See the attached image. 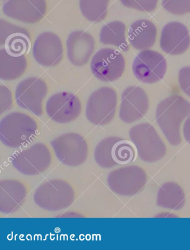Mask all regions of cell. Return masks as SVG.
Listing matches in <instances>:
<instances>
[{
  "label": "cell",
  "instance_id": "6da1fadb",
  "mask_svg": "<svg viewBox=\"0 0 190 250\" xmlns=\"http://www.w3.org/2000/svg\"><path fill=\"white\" fill-rule=\"evenodd\" d=\"M189 116L190 103L184 97L172 95L158 104L156 115L157 123L172 146L181 143V125Z\"/></svg>",
  "mask_w": 190,
  "mask_h": 250
},
{
  "label": "cell",
  "instance_id": "7a4b0ae2",
  "mask_svg": "<svg viewBox=\"0 0 190 250\" xmlns=\"http://www.w3.org/2000/svg\"><path fill=\"white\" fill-rule=\"evenodd\" d=\"M38 132L36 121L22 112L11 113L0 123V140L10 148L25 146L33 142Z\"/></svg>",
  "mask_w": 190,
  "mask_h": 250
},
{
  "label": "cell",
  "instance_id": "3957f363",
  "mask_svg": "<svg viewBox=\"0 0 190 250\" xmlns=\"http://www.w3.org/2000/svg\"><path fill=\"white\" fill-rule=\"evenodd\" d=\"M73 186L61 179L50 180L42 184L35 192L34 199L41 208L49 211L61 210L71 206L76 199Z\"/></svg>",
  "mask_w": 190,
  "mask_h": 250
},
{
  "label": "cell",
  "instance_id": "277c9868",
  "mask_svg": "<svg viewBox=\"0 0 190 250\" xmlns=\"http://www.w3.org/2000/svg\"><path fill=\"white\" fill-rule=\"evenodd\" d=\"M136 151L133 142L111 136L104 139L96 146L95 158L96 163L104 168L125 166L133 161Z\"/></svg>",
  "mask_w": 190,
  "mask_h": 250
},
{
  "label": "cell",
  "instance_id": "5b68a950",
  "mask_svg": "<svg viewBox=\"0 0 190 250\" xmlns=\"http://www.w3.org/2000/svg\"><path fill=\"white\" fill-rule=\"evenodd\" d=\"M117 100V92L111 87H103L93 92L86 108L89 122L99 126L109 124L115 116Z\"/></svg>",
  "mask_w": 190,
  "mask_h": 250
},
{
  "label": "cell",
  "instance_id": "8992f818",
  "mask_svg": "<svg viewBox=\"0 0 190 250\" xmlns=\"http://www.w3.org/2000/svg\"><path fill=\"white\" fill-rule=\"evenodd\" d=\"M51 145L58 160L65 166H81L88 158L89 147L87 141L76 133L61 135L53 140Z\"/></svg>",
  "mask_w": 190,
  "mask_h": 250
},
{
  "label": "cell",
  "instance_id": "52a82bcc",
  "mask_svg": "<svg viewBox=\"0 0 190 250\" xmlns=\"http://www.w3.org/2000/svg\"><path fill=\"white\" fill-rule=\"evenodd\" d=\"M51 151L45 144L37 143L13 156V165L26 175H37L47 170L52 162Z\"/></svg>",
  "mask_w": 190,
  "mask_h": 250
},
{
  "label": "cell",
  "instance_id": "ba28073f",
  "mask_svg": "<svg viewBox=\"0 0 190 250\" xmlns=\"http://www.w3.org/2000/svg\"><path fill=\"white\" fill-rule=\"evenodd\" d=\"M130 136L138 154L144 160L158 159L166 153L165 144L152 125L142 123L132 127Z\"/></svg>",
  "mask_w": 190,
  "mask_h": 250
},
{
  "label": "cell",
  "instance_id": "9c48e42d",
  "mask_svg": "<svg viewBox=\"0 0 190 250\" xmlns=\"http://www.w3.org/2000/svg\"><path fill=\"white\" fill-rule=\"evenodd\" d=\"M168 69L166 59L152 50H144L134 58L133 70L137 79L143 83L153 84L164 78Z\"/></svg>",
  "mask_w": 190,
  "mask_h": 250
},
{
  "label": "cell",
  "instance_id": "30bf717a",
  "mask_svg": "<svg viewBox=\"0 0 190 250\" xmlns=\"http://www.w3.org/2000/svg\"><path fill=\"white\" fill-rule=\"evenodd\" d=\"M91 67L93 74L98 80L112 82L117 80L123 75L126 61L119 50L103 48L93 57Z\"/></svg>",
  "mask_w": 190,
  "mask_h": 250
},
{
  "label": "cell",
  "instance_id": "8fae6325",
  "mask_svg": "<svg viewBox=\"0 0 190 250\" xmlns=\"http://www.w3.org/2000/svg\"><path fill=\"white\" fill-rule=\"evenodd\" d=\"M48 92L46 82L38 77L23 80L17 87L15 99L19 106L40 116L43 113L42 102Z\"/></svg>",
  "mask_w": 190,
  "mask_h": 250
},
{
  "label": "cell",
  "instance_id": "7c38bea8",
  "mask_svg": "<svg viewBox=\"0 0 190 250\" xmlns=\"http://www.w3.org/2000/svg\"><path fill=\"white\" fill-rule=\"evenodd\" d=\"M46 110L50 119L57 123L67 124L76 120L81 112L79 98L72 93H57L49 98Z\"/></svg>",
  "mask_w": 190,
  "mask_h": 250
},
{
  "label": "cell",
  "instance_id": "4fadbf2b",
  "mask_svg": "<svg viewBox=\"0 0 190 250\" xmlns=\"http://www.w3.org/2000/svg\"><path fill=\"white\" fill-rule=\"evenodd\" d=\"M149 99L144 90L138 86H131L122 94L119 118L131 124L143 118L149 108Z\"/></svg>",
  "mask_w": 190,
  "mask_h": 250
},
{
  "label": "cell",
  "instance_id": "5bb4252c",
  "mask_svg": "<svg viewBox=\"0 0 190 250\" xmlns=\"http://www.w3.org/2000/svg\"><path fill=\"white\" fill-rule=\"evenodd\" d=\"M7 17L26 23H36L47 12L45 0H7L2 6Z\"/></svg>",
  "mask_w": 190,
  "mask_h": 250
},
{
  "label": "cell",
  "instance_id": "9a60e30c",
  "mask_svg": "<svg viewBox=\"0 0 190 250\" xmlns=\"http://www.w3.org/2000/svg\"><path fill=\"white\" fill-rule=\"evenodd\" d=\"M33 56L38 64L46 67L59 64L64 56L63 43L59 37L52 32L38 35L34 42Z\"/></svg>",
  "mask_w": 190,
  "mask_h": 250
},
{
  "label": "cell",
  "instance_id": "2e32d148",
  "mask_svg": "<svg viewBox=\"0 0 190 250\" xmlns=\"http://www.w3.org/2000/svg\"><path fill=\"white\" fill-rule=\"evenodd\" d=\"M0 45L4 46L7 52L14 56H24L31 47L29 31L21 26L0 20Z\"/></svg>",
  "mask_w": 190,
  "mask_h": 250
},
{
  "label": "cell",
  "instance_id": "e0dca14e",
  "mask_svg": "<svg viewBox=\"0 0 190 250\" xmlns=\"http://www.w3.org/2000/svg\"><path fill=\"white\" fill-rule=\"evenodd\" d=\"M190 46L189 31L183 23L170 22L162 29L160 46L161 49L171 56H179L188 50Z\"/></svg>",
  "mask_w": 190,
  "mask_h": 250
},
{
  "label": "cell",
  "instance_id": "ac0fdd59",
  "mask_svg": "<svg viewBox=\"0 0 190 250\" xmlns=\"http://www.w3.org/2000/svg\"><path fill=\"white\" fill-rule=\"evenodd\" d=\"M28 193V188L24 182L14 179L1 180L0 210L5 214L16 212L24 204Z\"/></svg>",
  "mask_w": 190,
  "mask_h": 250
},
{
  "label": "cell",
  "instance_id": "d6986e66",
  "mask_svg": "<svg viewBox=\"0 0 190 250\" xmlns=\"http://www.w3.org/2000/svg\"><path fill=\"white\" fill-rule=\"evenodd\" d=\"M94 38L86 31H73L67 40L68 57L74 65L81 66L87 64L95 52Z\"/></svg>",
  "mask_w": 190,
  "mask_h": 250
},
{
  "label": "cell",
  "instance_id": "ffe728a7",
  "mask_svg": "<svg viewBox=\"0 0 190 250\" xmlns=\"http://www.w3.org/2000/svg\"><path fill=\"white\" fill-rule=\"evenodd\" d=\"M157 33L156 27L153 22L141 19L132 23L128 31V38L134 49L144 50L154 45Z\"/></svg>",
  "mask_w": 190,
  "mask_h": 250
},
{
  "label": "cell",
  "instance_id": "44dd1931",
  "mask_svg": "<svg viewBox=\"0 0 190 250\" xmlns=\"http://www.w3.org/2000/svg\"><path fill=\"white\" fill-rule=\"evenodd\" d=\"M28 61L24 56H17L0 50V78L3 81L17 80L24 74Z\"/></svg>",
  "mask_w": 190,
  "mask_h": 250
},
{
  "label": "cell",
  "instance_id": "7402d4cb",
  "mask_svg": "<svg viewBox=\"0 0 190 250\" xmlns=\"http://www.w3.org/2000/svg\"><path fill=\"white\" fill-rule=\"evenodd\" d=\"M126 32V26L123 22H111L103 26L100 31V41L104 45H113L123 52H128L130 46Z\"/></svg>",
  "mask_w": 190,
  "mask_h": 250
},
{
  "label": "cell",
  "instance_id": "603a6c76",
  "mask_svg": "<svg viewBox=\"0 0 190 250\" xmlns=\"http://www.w3.org/2000/svg\"><path fill=\"white\" fill-rule=\"evenodd\" d=\"M110 0H80L79 6L84 17L93 22L106 19Z\"/></svg>",
  "mask_w": 190,
  "mask_h": 250
},
{
  "label": "cell",
  "instance_id": "cb8c5ba5",
  "mask_svg": "<svg viewBox=\"0 0 190 250\" xmlns=\"http://www.w3.org/2000/svg\"><path fill=\"white\" fill-rule=\"evenodd\" d=\"M162 6L174 15L190 14V0H162Z\"/></svg>",
  "mask_w": 190,
  "mask_h": 250
},
{
  "label": "cell",
  "instance_id": "d4e9b609",
  "mask_svg": "<svg viewBox=\"0 0 190 250\" xmlns=\"http://www.w3.org/2000/svg\"><path fill=\"white\" fill-rule=\"evenodd\" d=\"M120 1L130 9L150 13L156 10L158 0H120Z\"/></svg>",
  "mask_w": 190,
  "mask_h": 250
},
{
  "label": "cell",
  "instance_id": "484cf974",
  "mask_svg": "<svg viewBox=\"0 0 190 250\" xmlns=\"http://www.w3.org/2000/svg\"><path fill=\"white\" fill-rule=\"evenodd\" d=\"M13 104L12 93L10 90L3 85L0 86V112L3 113L10 110Z\"/></svg>",
  "mask_w": 190,
  "mask_h": 250
},
{
  "label": "cell",
  "instance_id": "4316f807",
  "mask_svg": "<svg viewBox=\"0 0 190 250\" xmlns=\"http://www.w3.org/2000/svg\"><path fill=\"white\" fill-rule=\"evenodd\" d=\"M178 82L181 89L190 97V66L182 68L178 74Z\"/></svg>",
  "mask_w": 190,
  "mask_h": 250
},
{
  "label": "cell",
  "instance_id": "83f0119b",
  "mask_svg": "<svg viewBox=\"0 0 190 250\" xmlns=\"http://www.w3.org/2000/svg\"><path fill=\"white\" fill-rule=\"evenodd\" d=\"M184 135L186 140L190 144V116L185 123L184 126Z\"/></svg>",
  "mask_w": 190,
  "mask_h": 250
}]
</instances>
